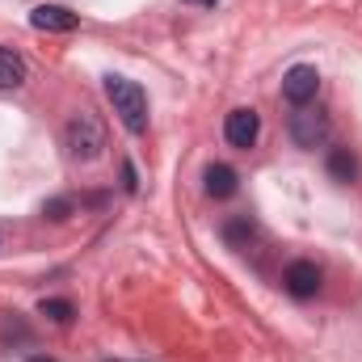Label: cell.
Listing matches in <instances>:
<instances>
[{"mask_svg": "<svg viewBox=\"0 0 362 362\" xmlns=\"http://www.w3.org/2000/svg\"><path fill=\"white\" fill-rule=\"evenodd\" d=\"M105 97L114 105V114L122 118V127L131 135H144L148 131V93L139 89L135 81L127 76H105Z\"/></svg>", "mask_w": 362, "mask_h": 362, "instance_id": "6da1fadb", "label": "cell"}, {"mask_svg": "<svg viewBox=\"0 0 362 362\" xmlns=\"http://www.w3.org/2000/svg\"><path fill=\"white\" fill-rule=\"evenodd\" d=\"M64 148H68V156H72V160L93 165V160L101 156V148H105V127L93 118L89 110L72 114V118H68V127H64Z\"/></svg>", "mask_w": 362, "mask_h": 362, "instance_id": "7a4b0ae2", "label": "cell"}, {"mask_svg": "<svg viewBox=\"0 0 362 362\" xmlns=\"http://www.w3.org/2000/svg\"><path fill=\"white\" fill-rule=\"evenodd\" d=\"M286 135L295 139V148L316 152V148L329 139V114L316 110V105H295L291 118H286Z\"/></svg>", "mask_w": 362, "mask_h": 362, "instance_id": "3957f363", "label": "cell"}, {"mask_svg": "<svg viewBox=\"0 0 362 362\" xmlns=\"http://www.w3.org/2000/svg\"><path fill=\"white\" fill-rule=\"evenodd\" d=\"M257 135H262V114H257V110L240 105V110H232V114L223 118V139H228L232 148L249 152V148L257 144Z\"/></svg>", "mask_w": 362, "mask_h": 362, "instance_id": "277c9868", "label": "cell"}, {"mask_svg": "<svg viewBox=\"0 0 362 362\" xmlns=\"http://www.w3.org/2000/svg\"><path fill=\"white\" fill-rule=\"evenodd\" d=\"M316 93H320V72H316L312 64H295V68L282 76V97H286L291 105H312Z\"/></svg>", "mask_w": 362, "mask_h": 362, "instance_id": "5b68a950", "label": "cell"}, {"mask_svg": "<svg viewBox=\"0 0 362 362\" xmlns=\"http://www.w3.org/2000/svg\"><path fill=\"white\" fill-rule=\"evenodd\" d=\"M30 25L42 30V34H72V30L81 25V17L68 13L64 4H38V8L30 13Z\"/></svg>", "mask_w": 362, "mask_h": 362, "instance_id": "8992f818", "label": "cell"}, {"mask_svg": "<svg viewBox=\"0 0 362 362\" xmlns=\"http://www.w3.org/2000/svg\"><path fill=\"white\" fill-rule=\"evenodd\" d=\"M282 286H286V295H295V299H312V295L320 291V270H316V262H291L286 274H282Z\"/></svg>", "mask_w": 362, "mask_h": 362, "instance_id": "52a82bcc", "label": "cell"}, {"mask_svg": "<svg viewBox=\"0 0 362 362\" xmlns=\"http://www.w3.org/2000/svg\"><path fill=\"white\" fill-rule=\"evenodd\" d=\"M202 181H206V194H211V198H232V194L240 189V177H236L232 165H206Z\"/></svg>", "mask_w": 362, "mask_h": 362, "instance_id": "ba28073f", "label": "cell"}, {"mask_svg": "<svg viewBox=\"0 0 362 362\" xmlns=\"http://www.w3.org/2000/svg\"><path fill=\"white\" fill-rule=\"evenodd\" d=\"M329 177L337 181V185H354V177H358V160H354L350 148H329Z\"/></svg>", "mask_w": 362, "mask_h": 362, "instance_id": "9c48e42d", "label": "cell"}, {"mask_svg": "<svg viewBox=\"0 0 362 362\" xmlns=\"http://www.w3.org/2000/svg\"><path fill=\"white\" fill-rule=\"evenodd\" d=\"M21 85H25V59L0 47V89H21Z\"/></svg>", "mask_w": 362, "mask_h": 362, "instance_id": "30bf717a", "label": "cell"}, {"mask_svg": "<svg viewBox=\"0 0 362 362\" xmlns=\"http://www.w3.org/2000/svg\"><path fill=\"white\" fill-rule=\"evenodd\" d=\"M38 312H42L47 320H55V325H68V320H72V303H68V299H42Z\"/></svg>", "mask_w": 362, "mask_h": 362, "instance_id": "8fae6325", "label": "cell"}, {"mask_svg": "<svg viewBox=\"0 0 362 362\" xmlns=\"http://www.w3.org/2000/svg\"><path fill=\"white\" fill-rule=\"evenodd\" d=\"M68 211H72V202H68V198H55V202H47V206H42V215H51V219H68Z\"/></svg>", "mask_w": 362, "mask_h": 362, "instance_id": "7c38bea8", "label": "cell"}, {"mask_svg": "<svg viewBox=\"0 0 362 362\" xmlns=\"http://www.w3.org/2000/svg\"><path fill=\"white\" fill-rule=\"evenodd\" d=\"M122 185H127V189H135V169H131V165H122Z\"/></svg>", "mask_w": 362, "mask_h": 362, "instance_id": "4fadbf2b", "label": "cell"}, {"mask_svg": "<svg viewBox=\"0 0 362 362\" xmlns=\"http://www.w3.org/2000/svg\"><path fill=\"white\" fill-rule=\"evenodd\" d=\"M30 362H55V358H47V354H38V358H30Z\"/></svg>", "mask_w": 362, "mask_h": 362, "instance_id": "5bb4252c", "label": "cell"}, {"mask_svg": "<svg viewBox=\"0 0 362 362\" xmlns=\"http://www.w3.org/2000/svg\"><path fill=\"white\" fill-rule=\"evenodd\" d=\"M189 4H215V0H189Z\"/></svg>", "mask_w": 362, "mask_h": 362, "instance_id": "9a60e30c", "label": "cell"}]
</instances>
